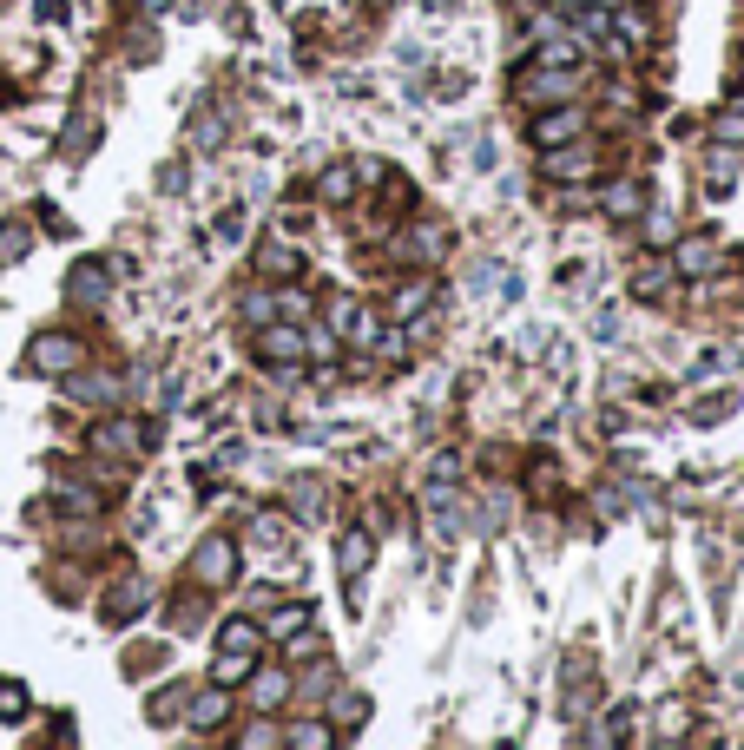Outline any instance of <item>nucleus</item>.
<instances>
[{"label": "nucleus", "instance_id": "f257e3e1", "mask_svg": "<svg viewBox=\"0 0 744 750\" xmlns=\"http://www.w3.org/2000/svg\"><path fill=\"white\" fill-rule=\"evenodd\" d=\"M580 86H586L580 66H534L521 79V99L527 106H567V99H580Z\"/></svg>", "mask_w": 744, "mask_h": 750}, {"label": "nucleus", "instance_id": "f03ea898", "mask_svg": "<svg viewBox=\"0 0 744 750\" xmlns=\"http://www.w3.org/2000/svg\"><path fill=\"white\" fill-rule=\"evenodd\" d=\"M257 356L264 362H277V369H297L303 356H310V336H303V329H290V323H277V316H270L264 323V336H257Z\"/></svg>", "mask_w": 744, "mask_h": 750}, {"label": "nucleus", "instance_id": "7ed1b4c3", "mask_svg": "<svg viewBox=\"0 0 744 750\" xmlns=\"http://www.w3.org/2000/svg\"><path fill=\"white\" fill-rule=\"evenodd\" d=\"M191 573L205 579V586H231V579H238V547H231L224 533L198 540V553H191Z\"/></svg>", "mask_w": 744, "mask_h": 750}, {"label": "nucleus", "instance_id": "20e7f679", "mask_svg": "<svg viewBox=\"0 0 744 750\" xmlns=\"http://www.w3.org/2000/svg\"><path fill=\"white\" fill-rule=\"evenodd\" d=\"M80 356H86V349L73 343V336L47 329V336H33V356H27V369H40V375H73V369H80Z\"/></svg>", "mask_w": 744, "mask_h": 750}, {"label": "nucleus", "instance_id": "39448f33", "mask_svg": "<svg viewBox=\"0 0 744 750\" xmlns=\"http://www.w3.org/2000/svg\"><path fill=\"white\" fill-rule=\"evenodd\" d=\"M580 106H573V99H567V106H560V112H547V119H534V145H540V152H554V145H567V139H580Z\"/></svg>", "mask_w": 744, "mask_h": 750}, {"label": "nucleus", "instance_id": "423d86ee", "mask_svg": "<svg viewBox=\"0 0 744 750\" xmlns=\"http://www.w3.org/2000/svg\"><path fill=\"white\" fill-rule=\"evenodd\" d=\"M106 290H112V270L93 264V257H86V264H73V277H66V297H73V303H99Z\"/></svg>", "mask_w": 744, "mask_h": 750}, {"label": "nucleus", "instance_id": "0eeeda50", "mask_svg": "<svg viewBox=\"0 0 744 750\" xmlns=\"http://www.w3.org/2000/svg\"><path fill=\"white\" fill-rule=\"evenodd\" d=\"M93 448H99V454H139V448H145V422H106V428L93 435Z\"/></svg>", "mask_w": 744, "mask_h": 750}, {"label": "nucleus", "instance_id": "6e6552de", "mask_svg": "<svg viewBox=\"0 0 744 750\" xmlns=\"http://www.w3.org/2000/svg\"><path fill=\"white\" fill-rule=\"evenodd\" d=\"M303 625H310V606H303V599H290V606H277L264 619V639H297Z\"/></svg>", "mask_w": 744, "mask_h": 750}, {"label": "nucleus", "instance_id": "1a4fd4ad", "mask_svg": "<svg viewBox=\"0 0 744 750\" xmlns=\"http://www.w3.org/2000/svg\"><path fill=\"white\" fill-rule=\"evenodd\" d=\"M224 718H231V698H224V691H198V698H191V724H198V731H218Z\"/></svg>", "mask_w": 744, "mask_h": 750}, {"label": "nucleus", "instance_id": "9d476101", "mask_svg": "<svg viewBox=\"0 0 744 750\" xmlns=\"http://www.w3.org/2000/svg\"><path fill=\"white\" fill-rule=\"evenodd\" d=\"M712 264H718L712 237H685V244H679V270H685V277H705Z\"/></svg>", "mask_w": 744, "mask_h": 750}, {"label": "nucleus", "instance_id": "9b49d317", "mask_svg": "<svg viewBox=\"0 0 744 750\" xmlns=\"http://www.w3.org/2000/svg\"><path fill=\"white\" fill-rule=\"evenodd\" d=\"M257 270H264V277H297L303 257L290 244H264V250H257Z\"/></svg>", "mask_w": 744, "mask_h": 750}, {"label": "nucleus", "instance_id": "f8f14e48", "mask_svg": "<svg viewBox=\"0 0 744 750\" xmlns=\"http://www.w3.org/2000/svg\"><path fill=\"white\" fill-rule=\"evenodd\" d=\"M356 178H363V165H330V172H323V198L330 204L356 198Z\"/></svg>", "mask_w": 744, "mask_h": 750}, {"label": "nucleus", "instance_id": "ddd939ff", "mask_svg": "<svg viewBox=\"0 0 744 750\" xmlns=\"http://www.w3.org/2000/svg\"><path fill=\"white\" fill-rule=\"evenodd\" d=\"M257 645H264V625L257 619H231L224 625V652H257Z\"/></svg>", "mask_w": 744, "mask_h": 750}, {"label": "nucleus", "instance_id": "4468645a", "mask_svg": "<svg viewBox=\"0 0 744 750\" xmlns=\"http://www.w3.org/2000/svg\"><path fill=\"white\" fill-rule=\"evenodd\" d=\"M586 172H593V152H586V145L580 152H554L547 158V178H586Z\"/></svg>", "mask_w": 744, "mask_h": 750}, {"label": "nucleus", "instance_id": "2eb2a0df", "mask_svg": "<svg viewBox=\"0 0 744 750\" xmlns=\"http://www.w3.org/2000/svg\"><path fill=\"white\" fill-rule=\"evenodd\" d=\"M606 211H613V218H639V211H646V191L639 185H613L606 191Z\"/></svg>", "mask_w": 744, "mask_h": 750}, {"label": "nucleus", "instance_id": "dca6fc26", "mask_svg": "<svg viewBox=\"0 0 744 750\" xmlns=\"http://www.w3.org/2000/svg\"><path fill=\"white\" fill-rule=\"evenodd\" d=\"M53 494H60L73 514H99V494H93L86 481H53Z\"/></svg>", "mask_w": 744, "mask_h": 750}, {"label": "nucleus", "instance_id": "f3484780", "mask_svg": "<svg viewBox=\"0 0 744 750\" xmlns=\"http://www.w3.org/2000/svg\"><path fill=\"white\" fill-rule=\"evenodd\" d=\"M251 678V652H224L218 658V685H244Z\"/></svg>", "mask_w": 744, "mask_h": 750}, {"label": "nucleus", "instance_id": "a211bd4d", "mask_svg": "<svg viewBox=\"0 0 744 750\" xmlns=\"http://www.w3.org/2000/svg\"><path fill=\"white\" fill-rule=\"evenodd\" d=\"M712 139H718V145H744V112H738V106H731V112H718Z\"/></svg>", "mask_w": 744, "mask_h": 750}, {"label": "nucleus", "instance_id": "6ab92c4d", "mask_svg": "<svg viewBox=\"0 0 744 750\" xmlns=\"http://www.w3.org/2000/svg\"><path fill=\"white\" fill-rule=\"evenodd\" d=\"M284 691H290V678H284V672H264V678H257V685H251V698H257V704H264V711H270V704L284 698Z\"/></svg>", "mask_w": 744, "mask_h": 750}, {"label": "nucleus", "instance_id": "aec40b11", "mask_svg": "<svg viewBox=\"0 0 744 750\" xmlns=\"http://www.w3.org/2000/svg\"><path fill=\"white\" fill-rule=\"evenodd\" d=\"M369 566V533H349L343 540V573H363Z\"/></svg>", "mask_w": 744, "mask_h": 750}, {"label": "nucleus", "instance_id": "412c9836", "mask_svg": "<svg viewBox=\"0 0 744 750\" xmlns=\"http://www.w3.org/2000/svg\"><path fill=\"white\" fill-rule=\"evenodd\" d=\"M20 711H27V685L0 678V718H20Z\"/></svg>", "mask_w": 744, "mask_h": 750}, {"label": "nucleus", "instance_id": "4be33fe9", "mask_svg": "<svg viewBox=\"0 0 744 750\" xmlns=\"http://www.w3.org/2000/svg\"><path fill=\"white\" fill-rule=\"evenodd\" d=\"M270 316H277V303H270V297H244V323H251V329H264Z\"/></svg>", "mask_w": 744, "mask_h": 750}, {"label": "nucleus", "instance_id": "5701e85b", "mask_svg": "<svg viewBox=\"0 0 744 750\" xmlns=\"http://www.w3.org/2000/svg\"><path fill=\"white\" fill-rule=\"evenodd\" d=\"M112 382H99V375H80V382H66V395H73V402H93V395H106Z\"/></svg>", "mask_w": 744, "mask_h": 750}, {"label": "nucleus", "instance_id": "b1692460", "mask_svg": "<svg viewBox=\"0 0 744 750\" xmlns=\"http://www.w3.org/2000/svg\"><path fill=\"white\" fill-rule=\"evenodd\" d=\"M20 250H27V231H20V224H7V231H0V257H7V264H14Z\"/></svg>", "mask_w": 744, "mask_h": 750}, {"label": "nucleus", "instance_id": "393cba45", "mask_svg": "<svg viewBox=\"0 0 744 750\" xmlns=\"http://www.w3.org/2000/svg\"><path fill=\"white\" fill-rule=\"evenodd\" d=\"M336 718H343V724H363V698H356V691H343V698H336Z\"/></svg>", "mask_w": 744, "mask_h": 750}, {"label": "nucleus", "instance_id": "a878e982", "mask_svg": "<svg viewBox=\"0 0 744 750\" xmlns=\"http://www.w3.org/2000/svg\"><path fill=\"white\" fill-rule=\"evenodd\" d=\"M290 744H330V731H323V724H303V731H290Z\"/></svg>", "mask_w": 744, "mask_h": 750}, {"label": "nucleus", "instance_id": "bb28decb", "mask_svg": "<svg viewBox=\"0 0 744 750\" xmlns=\"http://www.w3.org/2000/svg\"><path fill=\"white\" fill-rule=\"evenodd\" d=\"M633 290H665V264H652L646 277H633Z\"/></svg>", "mask_w": 744, "mask_h": 750}, {"label": "nucleus", "instance_id": "cd10ccee", "mask_svg": "<svg viewBox=\"0 0 744 750\" xmlns=\"http://www.w3.org/2000/svg\"><path fill=\"white\" fill-rule=\"evenodd\" d=\"M547 7H560V14H573V7H586V0H547Z\"/></svg>", "mask_w": 744, "mask_h": 750}, {"label": "nucleus", "instance_id": "c85d7f7f", "mask_svg": "<svg viewBox=\"0 0 744 750\" xmlns=\"http://www.w3.org/2000/svg\"><path fill=\"white\" fill-rule=\"evenodd\" d=\"M738 112H744V93H738Z\"/></svg>", "mask_w": 744, "mask_h": 750}]
</instances>
